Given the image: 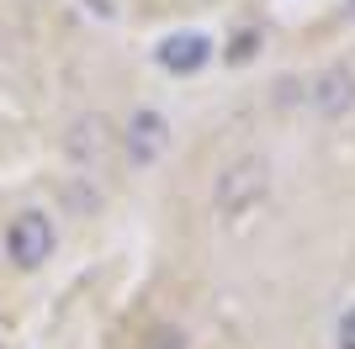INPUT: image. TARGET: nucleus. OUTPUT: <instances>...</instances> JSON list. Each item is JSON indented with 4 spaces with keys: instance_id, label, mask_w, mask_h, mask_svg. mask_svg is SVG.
<instances>
[{
    "instance_id": "obj_1",
    "label": "nucleus",
    "mask_w": 355,
    "mask_h": 349,
    "mask_svg": "<svg viewBox=\"0 0 355 349\" xmlns=\"http://www.w3.org/2000/svg\"><path fill=\"white\" fill-rule=\"evenodd\" d=\"M266 186H270L266 159H254V154L234 159L218 180H212V206H218V217H244V212H254V202L266 196Z\"/></svg>"
},
{
    "instance_id": "obj_2",
    "label": "nucleus",
    "mask_w": 355,
    "mask_h": 349,
    "mask_svg": "<svg viewBox=\"0 0 355 349\" xmlns=\"http://www.w3.org/2000/svg\"><path fill=\"white\" fill-rule=\"evenodd\" d=\"M59 249V228L48 212H16L11 228H6V254H11L16 270H37L43 260H53Z\"/></svg>"
},
{
    "instance_id": "obj_3",
    "label": "nucleus",
    "mask_w": 355,
    "mask_h": 349,
    "mask_svg": "<svg viewBox=\"0 0 355 349\" xmlns=\"http://www.w3.org/2000/svg\"><path fill=\"white\" fill-rule=\"evenodd\" d=\"M297 90H302V101L324 116V122L355 111V69L350 64H329V69H318L308 85H297Z\"/></svg>"
},
{
    "instance_id": "obj_4",
    "label": "nucleus",
    "mask_w": 355,
    "mask_h": 349,
    "mask_svg": "<svg viewBox=\"0 0 355 349\" xmlns=\"http://www.w3.org/2000/svg\"><path fill=\"white\" fill-rule=\"evenodd\" d=\"M122 148H128V164H138V170H144V164H154L164 154V148H170V122H164L159 111H133L128 116V132H122Z\"/></svg>"
},
{
    "instance_id": "obj_5",
    "label": "nucleus",
    "mask_w": 355,
    "mask_h": 349,
    "mask_svg": "<svg viewBox=\"0 0 355 349\" xmlns=\"http://www.w3.org/2000/svg\"><path fill=\"white\" fill-rule=\"evenodd\" d=\"M212 58V37L207 32H170L159 48H154V64L170 74H196Z\"/></svg>"
},
{
    "instance_id": "obj_6",
    "label": "nucleus",
    "mask_w": 355,
    "mask_h": 349,
    "mask_svg": "<svg viewBox=\"0 0 355 349\" xmlns=\"http://www.w3.org/2000/svg\"><path fill=\"white\" fill-rule=\"evenodd\" d=\"M64 148H69V159L74 164H101L106 159V148H112V132H106V116H80L69 127V138H64Z\"/></svg>"
},
{
    "instance_id": "obj_7",
    "label": "nucleus",
    "mask_w": 355,
    "mask_h": 349,
    "mask_svg": "<svg viewBox=\"0 0 355 349\" xmlns=\"http://www.w3.org/2000/svg\"><path fill=\"white\" fill-rule=\"evenodd\" d=\"M250 48H260V32H239L234 48H228V58H234V64H244V58H250Z\"/></svg>"
},
{
    "instance_id": "obj_8",
    "label": "nucleus",
    "mask_w": 355,
    "mask_h": 349,
    "mask_svg": "<svg viewBox=\"0 0 355 349\" xmlns=\"http://www.w3.org/2000/svg\"><path fill=\"white\" fill-rule=\"evenodd\" d=\"M148 349H186V339H180L175 328H154V334H148Z\"/></svg>"
},
{
    "instance_id": "obj_9",
    "label": "nucleus",
    "mask_w": 355,
    "mask_h": 349,
    "mask_svg": "<svg viewBox=\"0 0 355 349\" xmlns=\"http://www.w3.org/2000/svg\"><path fill=\"white\" fill-rule=\"evenodd\" d=\"M340 349H355V307L340 318Z\"/></svg>"
}]
</instances>
